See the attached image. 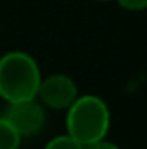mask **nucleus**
<instances>
[{
    "label": "nucleus",
    "instance_id": "7ed1b4c3",
    "mask_svg": "<svg viewBox=\"0 0 147 149\" xmlns=\"http://www.w3.org/2000/svg\"><path fill=\"white\" fill-rule=\"evenodd\" d=\"M2 118H5L21 137H30L43 128L45 109L42 108V104L37 102V99L10 102L5 113L2 114Z\"/></svg>",
    "mask_w": 147,
    "mask_h": 149
},
{
    "label": "nucleus",
    "instance_id": "0eeeda50",
    "mask_svg": "<svg viewBox=\"0 0 147 149\" xmlns=\"http://www.w3.org/2000/svg\"><path fill=\"white\" fill-rule=\"evenodd\" d=\"M118 3L126 10H142L146 9L147 0H118Z\"/></svg>",
    "mask_w": 147,
    "mask_h": 149
},
{
    "label": "nucleus",
    "instance_id": "39448f33",
    "mask_svg": "<svg viewBox=\"0 0 147 149\" xmlns=\"http://www.w3.org/2000/svg\"><path fill=\"white\" fill-rule=\"evenodd\" d=\"M21 135L12 128V125L0 116V149H19Z\"/></svg>",
    "mask_w": 147,
    "mask_h": 149
},
{
    "label": "nucleus",
    "instance_id": "f257e3e1",
    "mask_svg": "<svg viewBox=\"0 0 147 149\" xmlns=\"http://www.w3.org/2000/svg\"><path fill=\"white\" fill-rule=\"evenodd\" d=\"M42 74L37 61L21 50L0 57V97L10 102L37 99Z\"/></svg>",
    "mask_w": 147,
    "mask_h": 149
},
{
    "label": "nucleus",
    "instance_id": "6e6552de",
    "mask_svg": "<svg viewBox=\"0 0 147 149\" xmlns=\"http://www.w3.org/2000/svg\"><path fill=\"white\" fill-rule=\"evenodd\" d=\"M83 149H119V148L116 144H112V142H107L106 139H102V141H97V142L83 146Z\"/></svg>",
    "mask_w": 147,
    "mask_h": 149
},
{
    "label": "nucleus",
    "instance_id": "20e7f679",
    "mask_svg": "<svg viewBox=\"0 0 147 149\" xmlns=\"http://www.w3.org/2000/svg\"><path fill=\"white\" fill-rule=\"evenodd\" d=\"M42 102L52 109H68L78 97L74 81L66 74H52L42 78L38 94Z\"/></svg>",
    "mask_w": 147,
    "mask_h": 149
},
{
    "label": "nucleus",
    "instance_id": "1a4fd4ad",
    "mask_svg": "<svg viewBox=\"0 0 147 149\" xmlns=\"http://www.w3.org/2000/svg\"><path fill=\"white\" fill-rule=\"evenodd\" d=\"M99 2H107V0H99Z\"/></svg>",
    "mask_w": 147,
    "mask_h": 149
},
{
    "label": "nucleus",
    "instance_id": "f03ea898",
    "mask_svg": "<svg viewBox=\"0 0 147 149\" xmlns=\"http://www.w3.org/2000/svg\"><path fill=\"white\" fill-rule=\"evenodd\" d=\"M109 125V108L97 95L76 97V101L68 108V116H66L68 135H71L81 146L106 139Z\"/></svg>",
    "mask_w": 147,
    "mask_h": 149
},
{
    "label": "nucleus",
    "instance_id": "423d86ee",
    "mask_svg": "<svg viewBox=\"0 0 147 149\" xmlns=\"http://www.w3.org/2000/svg\"><path fill=\"white\" fill-rule=\"evenodd\" d=\"M43 149H83V146L78 142V141H74L71 135H57V137H54L50 142H47V146Z\"/></svg>",
    "mask_w": 147,
    "mask_h": 149
}]
</instances>
